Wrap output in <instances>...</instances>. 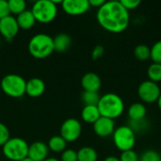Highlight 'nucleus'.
Returning a JSON list of instances; mask_svg holds the SVG:
<instances>
[{
  "mask_svg": "<svg viewBox=\"0 0 161 161\" xmlns=\"http://www.w3.org/2000/svg\"><path fill=\"white\" fill-rule=\"evenodd\" d=\"M44 161H60L59 159L56 158H47Z\"/></svg>",
  "mask_w": 161,
  "mask_h": 161,
  "instance_id": "nucleus-37",
  "label": "nucleus"
},
{
  "mask_svg": "<svg viewBox=\"0 0 161 161\" xmlns=\"http://www.w3.org/2000/svg\"><path fill=\"white\" fill-rule=\"evenodd\" d=\"M60 161H77V152L74 149H66L61 153Z\"/></svg>",
  "mask_w": 161,
  "mask_h": 161,
  "instance_id": "nucleus-30",
  "label": "nucleus"
},
{
  "mask_svg": "<svg viewBox=\"0 0 161 161\" xmlns=\"http://www.w3.org/2000/svg\"><path fill=\"white\" fill-rule=\"evenodd\" d=\"M101 117L97 106H85L81 111V118L87 124H94Z\"/></svg>",
  "mask_w": 161,
  "mask_h": 161,
  "instance_id": "nucleus-19",
  "label": "nucleus"
},
{
  "mask_svg": "<svg viewBox=\"0 0 161 161\" xmlns=\"http://www.w3.org/2000/svg\"><path fill=\"white\" fill-rule=\"evenodd\" d=\"M104 53H105L104 47L102 45H96L92 52V58L93 60H97L104 55Z\"/></svg>",
  "mask_w": 161,
  "mask_h": 161,
  "instance_id": "nucleus-34",
  "label": "nucleus"
},
{
  "mask_svg": "<svg viewBox=\"0 0 161 161\" xmlns=\"http://www.w3.org/2000/svg\"><path fill=\"white\" fill-rule=\"evenodd\" d=\"M148 124L145 122V120H141V121H131L130 125H128L135 133L137 131H143L147 128Z\"/></svg>",
  "mask_w": 161,
  "mask_h": 161,
  "instance_id": "nucleus-31",
  "label": "nucleus"
},
{
  "mask_svg": "<svg viewBox=\"0 0 161 161\" xmlns=\"http://www.w3.org/2000/svg\"><path fill=\"white\" fill-rule=\"evenodd\" d=\"M119 158H120V161H140L139 155L133 149L122 152Z\"/></svg>",
  "mask_w": 161,
  "mask_h": 161,
  "instance_id": "nucleus-28",
  "label": "nucleus"
},
{
  "mask_svg": "<svg viewBox=\"0 0 161 161\" xmlns=\"http://www.w3.org/2000/svg\"><path fill=\"white\" fill-rule=\"evenodd\" d=\"M53 42H54L55 51L59 52V53H63L67 51L72 43L71 37L65 33L58 34L55 38H53Z\"/></svg>",
  "mask_w": 161,
  "mask_h": 161,
  "instance_id": "nucleus-18",
  "label": "nucleus"
},
{
  "mask_svg": "<svg viewBox=\"0 0 161 161\" xmlns=\"http://www.w3.org/2000/svg\"><path fill=\"white\" fill-rule=\"evenodd\" d=\"M98 154L96 150L90 146H85L77 151V161H97Z\"/></svg>",
  "mask_w": 161,
  "mask_h": 161,
  "instance_id": "nucleus-21",
  "label": "nucleus"
},
{
  "mask_svg": "<svg viewBox=\"0 0 161 161\" xmlns=\"http://www.w3.org/2000/svg\"><path fill=\"white\" fill-rule=\"evenodd\" d=\"M130 121H141L144 120L147 114V108L142 103H134L130 105L127 111Z\"/></svg>",
  "mask_w": 161,
  "mask_h": 161,
  "instance_id": "nucleus-17",
  "label": "nucleus"
},
{
  "mask_svg": "<svg viewBox=\"0 0 161 161\" xmlns=\"http://www.w3.org/2000/svg\"><path fill=\"white\" fill-rule=\"evenodd\" d=\"M29 144L21 138H10L3 146L2 151L6 158L10 161H20L28 155Z\"/></svg>",
  "mask_w": 161,
  "mask_h": 161,
  "instance_id": "nucleus-6",
  "label": "nucleus"
},
{
  "mask_svg": "<svg viewBox=\"0 0 161 161\" xmlns=\"http://www.w3.org/2000/svg\"><path fill=\"white\" fill-rule=\"evenodd\" d=\"M30 10L37 22L41 24H49L57 17L58 6L53 0H39L33 4Z\"/></svg>",
  "mask_w": 161,
  "mask_h": 161,
  "instance_id": "nucleus-5",
  "label": "nucleus"
},
{
  "mask_svg": "<svg viewBox=\"0 0 161 161\" xmlns=\"http://www.w3.org/2000/svg\"><path fill=\"white\" fill-rule=\"evenodd\" d=\"M55 51L53 38L44 33H39L34 35L28 42L29 54L38 59H42Z\"/></svg>",
  "mask_w": 161,
  "mask_h": 161,
  "instance_id": "nucleus-3",
  "label": "nucleus"
},
{
  "mask_svg": "<svg viewBox=\"0 0 161 161\" xmlns=\"http://www.w3.org/2000/svg\"><path fill=\"white\" fill-rule=\"evenodd\" d=\"M138 94L143 102L148 104L155 103L158 102L160 96V87L158 83H155L148 79L140 84L138 88Z\"/></svg>",
  "mask_w": 161,
  "mask_h": 161,
  "instance_id": "nucleus-8",
  "label": "nucleus"
},
{
  "mask_svg": "<svg viewBox=\"0 0 161 161\" xmlns=\"http://www.w3.org/2000/svg\"><path fill=\"white\" fill-rule=\"evenodd\" d=\"M82 133L81 123L75 118H69L63 122L60 126V136L67 142H75Z\"/></svg>",
  "mask_w": 161,
  "mask_h": 161,
  "instance_id": "nucleus-9",
  "label": "nucleus"
},
{
  "mask_svg": "<svg viewBox=\"0 0 161 161\" xmlns=\"http://www.w3.org/2000/svg\"><path fill=\"white\" fill-rule=\"evenodd\" d=\"M49 151L54 153H62L67 148V142L59 135V136H53L48 143H47Z\"/></svg>",
  "mask_w": 161,
  "mask_h": 161,
  "instance_id": "nucleus-20",
  "label": "nucleus"
},
{
  "mask_svg": "<svg viewBox=\"0 0 161 161\" xmlns=\"http://www.w3.org/2000/svg\"><path fill=\"white\" fill-rule=\"evenodd\" d=\"M10 139V133L6 125L0 123V146H3Z\"/></svg>",
  "mask_w": 161,
  "mask_h": 161,
  "instance_id": "nucleus-29",
  "label": "nucleus"
},
{
  "mask_svg": "<svg viewBox=\"0 0 161 161\" xmlns=\"http://www.w3.org/2000/svg\"><path fill=\"white\" fill-rule=\"evenodd\" d=\"M158 108H159V109L161 110V94L160 96H159V98H158Z\"/></svg>",
  "mask_w": 161,
  "mask_h": 161,
  "instance_id": "nucleus-38",
  "label": "nucleus"
},
{
  "mask_svg": "<svg viewBox=\"0 0 161 161\" xmlns=\"http://www.w3.org/2000/svg\"><path fill=\"white\" fill-rule=\"evenodd\" d=\"M20 161H33L31 158H29L28 157H26V158H25L24 159H22V160H20Z\"/></svg>",
  "mask_w": 161,
  "mask_h": 161,
  "instance_id": "nucleus-39",
  "label": "nucleus"
},
{
  "mask_svg": "<svg viewBox=\"0 0 161 161\" xmlns=\"http://www.w3.org/2000/svg\"><path fill=\"white\" fill-rule=\"evenodd\" d=\"M140 161H161V157L155 150H146L141 156Z\"/></svg>",
  "mask_w": 161,
  "mask_h": 161,
  "instance_id": "nucleus-27",
  "label": "nucleus"
},
{
  "mask_svg": "<svg viewBox=\"0 0 161 161\" xmlns=\"http://www.w3.org/2000/svg\"><path fill=\"white\" fill-rule=\"evenodd\" d=\"M150 58L153 62L161 64V41L155 42L150 48Z\"/></svg>",
  "mask_w": 161,
  "mask_h": 161,
  "instance_id": "nucleus-26",
  "label": "nucleus"
},
{
  "mask_svg": "<svg viewBox=\"0 0 161 161\" xmlns=\"http://www.w3.org/2000/svg\"><path fill=\"white\" fill-rule=\"evenodd\" d=\"M97 108L102 117L115 120L124 113L125 102L120 95L108 92L100 97Z\"/></svg>",
  "mask_w": 161,
  "mask_h": 161,
  "instance_id": "nucleus-2",
  "label": "nucleus"
},
{
  "mask_svg": "<svg viewBox=\"0 0 161 161\" xmlns=\"http://www.w3.org/2000/svg\"><path fill=\"white\" fill-rule=\"evenodd\" d=\"M19 25L16 17L8 15L0 20V35L6 41L13 40L19 32Z\"/></svg>",
  "mask_w": 161,
  "mask_h": 161,
  "instance_id": "nucleus-10",
  "label": "nucleus"
},
{
  "mask_svg": "<svg viewBox=\"0 0 161 161\" xmlns=\"http://www.w3.org/2000/svg\"><path fill=\"white\" fill-rule=\"evenodd\" d=\"M16 21L18 23L19 28L20 29H24V30H28L30 28H32L35 25V23L37 22L33 13L31 12V10H25L24 12H22L21 14L16 16Z\"/></svg>",
  "mask_w": 161,
  "mask_h": 161,
  "instance_id": "nucleus-16",
  "label": "nucleus"
},
{
  "mask_svg": "<svg viewBox=\"0 0 161 161\" xmlns=\"http://www.w3.org/2000/svg\"><path fill=\"white\" fill-rule=\"evenodd\" d=\"M8 4L10 14L17 16L26 10V3L24 0H8Z\"/></svg>",
  "mask_w": 161,
  "mask_h": 161,
  "instance_id": "nucleus-22",
  "label": "nucleus"
},
{
  "mask_svg": "<svg viewBox=\"0 0 161 161\" xmlns=\"http://www.w3.org/2000/svg\"><path fill=\"white\" fill-rule=\"evenodd\" d=\"M45 91V83L42 79L38 77H33L26 81L25 86V94L32 98L40 97L43 94Z\"/></svg>",
  "mask_w": 161,
  "mask_h": 161,
  "instance_id": "nucleus-15",
  "label": "nucleus"
},
{
  "mask_svg": "<svg viewBox=\"0 0 161 161\" xmlns=\"http://www.w3.org/2000/svg\"><path fill=\"white\" fill-rule=\"evenodd\" d=\"M61 8L65 13L77 16L86 13L91 8V6L89 0H64L61 3Z\"/></svg>",
  "mask_w": 161,
  "mask_h": 161,
  "instance_id": "nucleus-11",
  "label": "nucleus"
},
{
  "mask_svg": "<svg viewBox=\"0 0 161 161\" xmlns=\"http://www.w3.org/2000/svg\"><path fill=\"white\" fill-rule=\"evenodd\" d=\"M98 24L111 33L124 32L130 21L129 11L120 1H106L96 13Z\"/></svg>",
  "mask_w": 161,
  "mask_h": 161,
  "instance_id": "nucleus-1",
  "label": "nucleus"
},
{
  "mask_svg": "<svg viewBox=\"0 0 161 161\" xmlns=\"http://www.w3.org/2000/svg\"><path fill=\"white\" fill-rule=\"evenodd\" d=\"M112 139L116 148L125 152L134 148L136 143V133L128 125H122L115 128Z\"/></svg>",
  "mask_w": 161,
  "mask_h": 161,
  "instance_id": "nucleus-7",
  "label": "nucleus"
},
{
  "mask_svg": "<svg viewBox=\"0 0 161 161\" xmlns=\"http://www.w3.org/2000/svg\"><path fill=\"white\" fill-rule=\"evenodd\" d=\"M100 95L98 92H84L82 93V101L85 106H97L100 100Z\"/></svg>",
  "mask_w": 161,
  "mask_h": 161,
  "instance_id": "nucleus-25",
  "label": "nucleus"
},
{
  "mask_svg": "<svg viewBox=\"0 0 161 161\" xmlns=\"http://www.w3.org/2000/svg\"><path fill=\"white\" fill-rule=\"evenodd\" d=\"M115 130V122L114 120L100 117L94 124H93V131L94 133L101 138H107L113 134Z\"/></svg>",
  "mask_w": 161,
  "mask_h": 161,
  "instance_id": "nucleus-12",
  "label": "nucleus"
},
{
  "mask_svg": "<svg viewBox=\"0 0 161 161\" xmlns=\"http://www.w3.org/2000/svg\"><path fill=\"white\" fill-rule=\"evenodd\" d=\"M122 3V5L129 11L131 9H135L137 8L140 5H141V1L140 0H121L120 1Z\"/></svg>",
  "mask_w": 161,
  "mask_h": 161,
  "instance_id": "nucleus-32",
  "label": "nucleus"
},
{
  "mask_svg": "<svg viewBox=\"0 0 161 161\" xmlns=\"http://www.w3.org/2000/svg\"><path fill=\"white\" fill-rule=\"evenodd\" d=\"M134 55L137 59L145 61L150 58V48L146 44H139L134 49Z\"/></svg>",
  "mask_w": 161,
  "mask_h": 161,
  "instance_id": "nucleus-24",
  "label": "nucleus"
},
{
  "mask_svg": "<svg viewBox=\"0 0 161 161\" xmlns=\"http://www.w3.org/2000/svg\"><path fill=\"white\" fill-rule=\"evenodd\" d=\"M106 1L105 0H89V4L91 7H94V8H100L101 6L104 5Z\"/></svg>",
  "mask_w": 161,
  "mask_h": 161,
  "instance_id": "nucleus-35",
  "label": "nucleus"
},
{
  "mask_svg": "<svg viewBox=\"0 0 161 161\" xmlns=\"http://www.w3.org/2000/svg\"><path fill=\"white\" fill-rule=\"evenodd\" d=\"M49 149L43 142H34L29 144L27 157L33 161H44L48 157Z\"/></svg>",
  "mask_w": 161,
  "mask_h": 161,
  "instance_id": "nucleus-13",
  "label": "nucleus"
},
{
  "mask_svg": "<svg viewBox=\"0 0 161 161\" xmlns=\"http://www.w3.org/2000/svg\"><path fill=\"white\" fill-rule=\"evenodd\" d=\"M103 161H120V158L115 156H108Z\"/></svg>",
  "mask_w": 161,
  "mask_h": 161,
  "instance_id": "nucleus-36",
  "label": "nucleus"
},
{
  "mask_svg": "<svg viewBox=\"0 0 161 161\" xmlns=\"http://www.w3.org/2000/svg\"><path fill=\"white\" fill-rule=\"evenodd\" d=\"M147 75L149 80L155 83L161 82V64L155 62L150 64L147 69Z\"/></svg>",
  "mask_w": 161,
  "mask_h": 161,
  "instance_id": "nucleus-23",
  "label": "nucleus"
},
{
  "mask_svg": "<svg viewBox=\"0 0 161 161\" xmlns=\"http://www.w3.org/2000/svg\"><path fill=\"white\" fill-rule=\"evenodd\" d=\"M81 86L84 92H98L102 86V81L100 76L95 73H87L81 78Z\"/></svg>",
  "mask_w": 161,
  "mask_h": 161,
  "instance_id": "nucleus-14",
  "label": "nucleus"
},
{
  "mask_svg": "<svg viewBox=\"0 0 161 161\" xmlns=\"http://www.w3.org/2000/svg\"><path fill=\"white\" fill-rule=\"evenodd\" d=\"M26 81L19 75L9 74L5 75L0 83L3 92L11 98H20L25 94Z\"/></svg>",
  "mask_w": 161,
  "mask_h": 161,
  "instance_id": "nucleus-4",
  "label": "nucleus"
},
{
  "mask_svg": "<svg viewBox=\"0 0 161 161\" xmlns=\"http://www.w3.org/2000/svg\"><path fill=\"white\" fill-rule=\"evenodd\" d=\"M10 15L7 0H0V20Z\"/></svg>",
  "mask_w": 161,
  "mask_h": 161,
  "instance_id": "nucleus-33",
  "label": "nucleus"
}]
</instances>
